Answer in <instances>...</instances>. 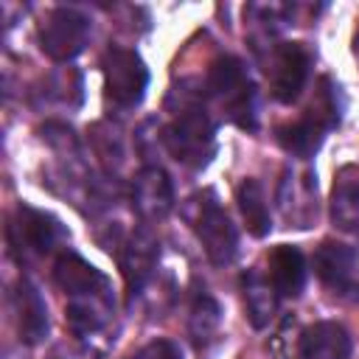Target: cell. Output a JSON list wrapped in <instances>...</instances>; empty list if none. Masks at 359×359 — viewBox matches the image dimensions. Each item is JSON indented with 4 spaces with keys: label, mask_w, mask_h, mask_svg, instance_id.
I'll list each match as a JSON object with an SVG mask.
<instances>
[{
    "label": "cell",
    "mask_w": 359,
    "mask_h": 359,
    "mask_svg": "<svg viewBox=\"0 0 359 359\" xmlns=\"http://www.w3.org/2000/svg\"><path fill=\"white\" fill-rule=\"evenodd\" d=\"M185 219H188L191 230L196 233L210 264L224 266L236 258L238 236H236V227H233L227 210L219 205L213 191H202V194L191 196L185 205Z\"/></svg>",
    "instance_id": "obj_1"
},
{
    "label": "cell",
    "mask_w": 359,
    "mask_h": 359,
    "mask_svg": "<svg viewBox=\"0 0 359 359\" xmlns=\"http://www.w3.org/2000/svg\"><path fill=\"white\" fill-rule=\"evenodd\" d=\"M163 143L177 163L202 168L216 151V123L202 107H188L163 129Z\"/></svg>",
    "instance_id": "obj_2"
},
{
    "label": "cell",
    "mask_w": 359,
    "mask_h": 359,
    "mask_svg": "<svg viewBox=\"0 0 359 359\" xmlns=\"http://www.w3.org/2000/svg\"><path fill=\"white\" fill-rule=\"evenodd\" d=\"M208 90L224 101L230 121L241 129H255L258 123V95L255 84L247 79L241 59L219 56L208 73Z\"/></svg>",
    "instance_id": "obj_3"
},
{
    "label": "cell",
    "mask_w": 359,
    "mask_h": 359,
    "mask_svg": "<svg viewBox=\"0 0 359 359\" xmlns=\"http://www.w3.org/2000/svg\"><path fill=\"white\" fill-rule=\"evenodd\" d=\"M101 70H104V87L112 104L132 109L143 101L149 87V67L135 50L118 48V45L107 48L101 59Z\"/></svg>",
    "instance_id": "obj_4"
},
{
    "label": "cell",
    "mask_w": 359,
    "mask_h": 359,
    "mask_svg": "<svg viewBox=\"0 0 359 359\" xmlns=\"http://www.w3.org/2000/svg\"><path fill=\"white\" fill-rule=\"evenodd\" d=\"M90 39V20L79 8L59 6L48 11L39 25V45L53 62H70L84 50Z\"/></svg>",
    "instance_id": "obj_5"
},
{
    "label": "cell",
    "mask_w": 359,
    "mask_h": 359,
    "mask_svg": "<svg viewBox=\"0 0 359 359\" xmlns=\"http://www.w3.org/2000/svg\"><path fill=\"white\" fill-rule=\"evenodd\" d=\"M309 67H311V56L300 42L275 45L269 53V67H266L269 90H272L275 101H280V104L297 101V95L306 87Z\"/></svg>",
    "instance_id": "obj_6"
},
{
    "label": "cell",
    "mask_w": 359,
    "mask_h": 359,
    "mask_svg": "<svg viewBox=\"0 0 359 359\" xmlns=\"http://www.w3.org/2000/svg\"><path fill=\"white\" fill-rule=\"evenodd\" d=\"M132 208L143 222H160L171 213L174 208V188L171 180L163 168L157 165H146L137 171V177L132 180V191H129Z\"/></svg>",
    "instance_id": "obj_7"
},
{
    "label": "cell",
    "mask_w": 359,
    "mask_h": 359,
    "mask_svg": "<svg viewBox=\"0 0 359 359\" xmlns=\"http://www.w3.org/2000/svg\"><path fill=\"white\" fill-rule=\"evenodd\" d=\"M53 278L62 286L67 297H93V294H109V280L101 269H95L90 261H84L76 252L59 255L53 266Z\"/></svg>",
    "instance_id": "obj_8"
},
{
    "label": "cell",
    "mask_w": 359,
    "mask_h": 359,
    "mask_svg": "<svg viewBox=\"0 0 359 359\" xmlns=\"http://www.w3.org/2000/svg\"><path fill=\"white\" fill-rule=\"evenodd\" d=\"M154 266H157V238L151 236L149 227H140L129 236V241L121 250V272L129 294H137L146 286Z\"/></svg>",
    "instance_id": "obj_9"
},
{
    "label": "cell",
    "mask_w": 359,
    "mask_h": 359,
    "mask_svg": "<svg viewBox=\"0 0 359 359\" xmlns=\"http://www.w3.org/2000/svg\"><path fill=\"white\" fill-rule=\"evenodd\" d=\"M11 244L14 247H22V250H31V252H50L56 238H59V222L42 210H34V208H25L20 205L17 208V219L11 222Z\"/></svg>",
    "instance_id": "obj_10"
},
{
    "label": "cell",
    "mask_w": 359,
    "mask_h": 359,
    "mask_svg": "<svg viewBox=\"0 0 359 359\" xmlns=\"http://www.w3.org/2000/svg\"><path fill=\"white\" fill-rule=\"evenodd\" d=\"M351 334L331 320L309 325L297 342V359H351Z\"/></svg>",
    "instance_id": "obj_11"
},
{
    "label": "cell",
    "mask_w": 359,
    "mask_h": 359,
    "mask_svg": "<svg viewBox=\"0 0 359 359\" xmlns=\"http://www.w3.org/2000/svg\"><path fill=\"white\" fill-rule=\"evenodd\" d=\"M314 275L334 292H345L353 283V269H356V255L348 244L339 241H323L314 250L311 258Z\"/></svg>",
    "instance_id": "obj_12"
},
{
    "label": "cell",
    "mask_w": 359,
    "mask_h": 359,
    "mask_svg": "<svg viewBox=\"0 0 359 359\" xmlns=\"http://www.w3.org/2000/svg\"><path fill=\"white\" fill-rule=\"evenodd\" d=\"M14 309H17V328L20 337L28 345H36L48 337V306L39 294V289L28 280L20 278L17 280V292H14Z\"/></svg>",
    "instance_id": "obj_13"
},
{
    "label": "cell",
    "mask_w": 359,
    "mask_h": 359,
    "mask_svg": "<svg viewBox=\"0 0 359 359\" xmlns=\"http://www.w3.org/2000/svg\"><path fill=\"white\" fill-rule=\"evenodd\" d=\"M269 280L280 297H297L306 286V258L297 247L280 244L269 255Z\"/></svg>",
    "instance_id": "obj_14"
},
{
    "label": "cell",
    "mask_w": 359,
    "mask_h": 359,
    "mask_svg": "<svg viewBox=\"0 0 359 359\" xmlns=\"http://www.w3.org/2000/svg\"><path fill=\"white\" fill-rule=\"evenodd\" d=\"M331 222L339 230H356L359 227V168L356 165H345L334 177Z\"/></svg>",
    "instance_id": "obj_15"
},
{
    "label": "cell",
    "mask_w": 359,
    "mask_h": 359,
    "mask_svg": "<svg viewBox=\"0 0 359 359\" xmlns=\"http://www.w3.org/2000/svg\"><path fill=\"white\" fill-rule=\"evenodd\" d=\"M241 292H244V303H247V314H250V323L255 328H264L275 309H278V292L269 280V275L264 278L258 269H247L241 275Z\"/></svg>",
    "instance_id": "obj_16"
},
{
    "label": "cell",
    "mask_w": 359,
    "mask_h": 359,
    "mask_svg": "<svg viewBox=\"0 0 359 359\" xmlns=\"http://www.w3.org/2000/svg\"><path fill=\"white\" fill-rule=\"evenodd\" d=\"M236 202H238V208H241V216H244V222H247V230H250L255 238H264V236L269 233L272 222H269V208H266V196H264L261 182L252 180V177H247V180L238 185V191H236Z\"/></svg>",
    "instance_id": "obj_17"
},
{
    "label": "cell",
    "mask_w": 359,
    "mask_h": 359,
    "mask_svg": "<svg viewBox=\"0 0 359 359\" xmlns=\"http://www.w3.org/2000/svg\"><path fill=\"white\" fill-rule=\"evenodd\" d=\"M109 314V294H93V297H70L67 303V323L70 328L84 337V334H95Z\"/></svg>",
    "instance_id": "obj_18"
},
{
    "label": "cell",
    "mask_w": 359,
    "mask_h": 359,
    "mask_svg": "<svg viewBox=\"0 0 359 359\" xmlns=\"http://www.w3.org/2000/svg\"><path fill=\"white\" fill-rule=\"evenodd\" d=\"M323 137H325V129L320 123H314L311 118H303L297 123H286V126H278V143L294 154V157H311L320 146H323Z\"/></svg>",
    "instance_id": "obj_19"
},
{
    "label": "cell",
    "mask_w": 359,
    "mask_h": 359,
    "mask_svg": "<svg viewBox=\"0 0 359 359\" xmlns=\"http://www.w3.org/2000/svg\"><path fill=\"white\" fill-rule=\"evenodd\" d=\"M219 320H222L219 303H216L210 294L196 297V303H194V309H191V334H194V339H196V342H208V339L216 334Z\"/></svg>",
    "instance_id": "obj_20"
},
{
    "label": "cell",
    "mask_w": 359,
    "mask_h": 359,
    "mask_svg": "<svg viewBox=\"0 0 359 359\" xmlns=\"http://www.w3.org/2000/svg\"><path fill=\"white\" fill-rule=\"evenodd\" d=\"M132 359H182V351L171 339H154L146 348H140Z\"/></svg>",
    "instance_id": "obj_21"
}]
</instances>
